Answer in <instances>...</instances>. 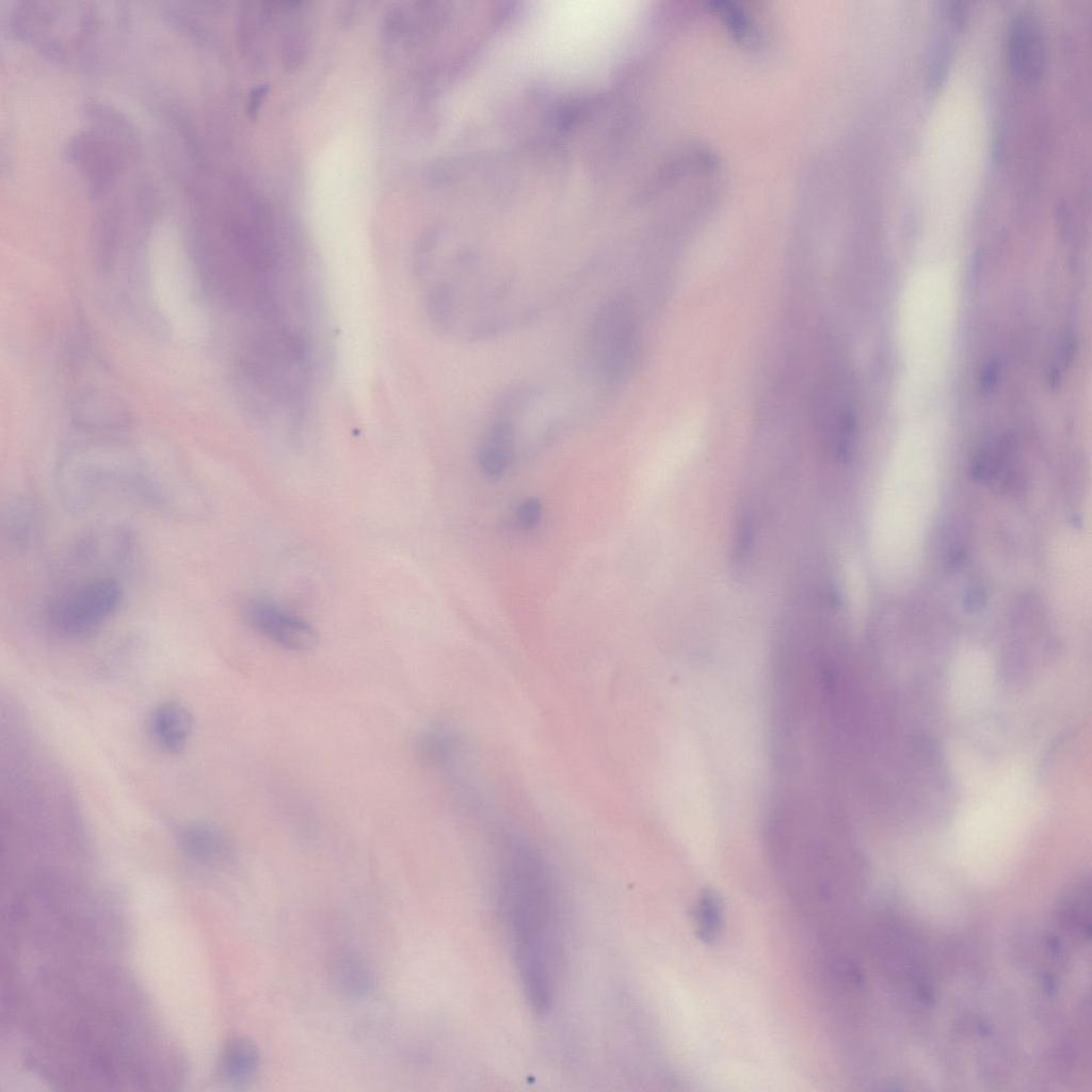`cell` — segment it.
<instances>
[{
    "instance_id": "11",
    "label": "cell",
    "mask_w": 1092,
    "mask_h": 1092,
    "mask_svg": "<svg viewBox=\"0 0 1092 1092\" xmlns=\"http://www.w3.org/2000/svg\"><path fill=\"white\" fill-rule=\"evenodd\" d=\"M515 444V429L508 417H497L485 431L477 450L480 470L488 478L497 479L509 469Z\"/></svg>"
},
{
    "instance_id": "17",
    "label": "cell",
    "mask_w": 1092,
    "mask_h": 1092,
    "mask_svg": "<svg viewBox=\"0 0 1092 1092\" xmlns=\"http://www.w3.org/2000/svg\"><path fill=\"white\" fill-rule=\"evenodd\" d=\"M454 748L452 736L441 729H431L418 737L416 751L422 761L430 765L446 762Z\"/></svg>"
},
{
    "instance_id": "10",
    "label": "cell",
    "mask_w": 1092,
    "mask_h": 1092,
    "mask_svg": "<svg viewBox=\"0 0 1092 1092\" xmlns=\"http://www.w3.org/2000/svg\"><path fill=\"white\" fill-rule=\"evenodd\" d=\"M41 530L42 514L35 499L17 495L7 501L1 515V535L10 551H29L37 542Z\"/></svg>"
},
{
    "instance_id": "12",
    "label": "cell",
    "mask_w": 1092,
    "mask_h": 1092,
    "mask_svg": "<svg viewBox=\"0 0 1092 1092\" xmlns=\"http://www.w3.org/2000/svg\"><path fill=\"white\" fill-rule=\"evenodd\" d=\"M193 725L191 711L174 700L159 704L150 716V729L155 739L170 752H180L186 746Z\"/></svg>"
},
{
    "instance_id": "5",
    "label": "cell",
    "mask_w": 1092,
    "mask_h": 1092,
    "mask_svg": "<svg viewBox=\"0 0 1092 1092\" xmlns=\"http://www.w3.org/2000/svg\"><path fill=\"white\" fill-rule=\"evenodd\" d=\"M122 600L121 582L109 575H96L58 590L46 605L45 619L59 636L84 639L116 613Z\"/></svg>"
},
{
    "instance_id": "9",
    "label": "cell",
    "mask_w": 1092,
    "mask_h": 1092,
    "mask_svg": "<svg viewBox=\"0 0 1092 1092\" xmlns=\"http://www.w3.org/2000/svg\"><path fill=\"white\" fill-rule=\"evenodd\" d=\"M132 535L119 525L94 527L81 534L70 548L73 561L95 569L118 567L129 557Z\"/></svg>"
},
{
    "instance_id": "21",
    "label": "cell",
    "mask_w": 1092,
    "mask_h": 1092,
    "mask_svg": "<svg viewBox=\"0 0 1092 1092\" xmlns=\"http://www.w3.org/2000/svg\"><path fill=\"white\" fill-rule=\"evenodd\" d=\"M951 20L958 27H963L967 19V9L962 2H951L948 6Z\"/></svg>"
},
{
    "instance_id": "15",
    "label": "cell",
    "mask_w": 1092,
    "mask_h": 1092,
    "mask_svg": "<svg viewBox=\"0 0 1092 1092\" xmlns=\"http://www.w3.org/2000/svg\"><path fill=\"white\" fill-rule=\"evenodd\" d=\"M259 1060L258 1048L251 1039L243 1035L232 1037L222 1048L219 1061L220 1075L228 1085H245L256 1074Z\"/></svg>"
},
{
    "instance_id": "19",
    "label": "cell",
    "mask_w": 1092,
    "mask_h": 1092,
    "mask_svg": "<svg viewBox=\"0 0 1092 1092\" xmlns=\"http://www.w3.org/2000/svg\"><path fill=\"white\" fill-rule=\"evenodd\" d=\"M948 53L949 51L946 48L937 53L929 75V85L931 87H937L942 83L947 68V61L949 59Z\"/></svg>"
},
{
    "instance_id": "2",
    "label": "cell",
    "mask_w": 1092,
    "mask_h": 1092,
    "mask_svg": "<svg viewBox=\"0 0 1092 1092\" xmlns=\"http://www.w3.org/2000/svg\"><path fill=\"white\" fill-rule=\"evenodd\" d=\"M149 456L112 445H93L66 451L54 469V484L63 505L83 514L103 492L115 491L135 500L147 478Z\"/></svg>"
},
{
    "instance_id": "7",
    "label": "cell",
    "mask_w": 1092,
    "mask_h": 1092,
    "mask_svg": "<svg viewBox=\"0 0 1092 1092\" xmlns=\"http://www.w3.org/2000/svg\"><path fill=\"white\" fill-rule=\"evenodd\" d=\"M241 614L253 630L282 648L304 652L318 643V632L309 622L268 597L247 598Z\"/></svg>"
},
{
    "instance_id": "6",
    "label": "cell",
    "mask_w": 1092,
    "mask_h": 1092,
    "mask_svg": "<svg viewBox=\"0 0 1092 1092\" xmlns=\"http://www.w3.org/2000/svg\"><path fill=\"white\" fill-rule=\"evenodd\" d=\"M589 337L595 369L609 383H619L632 369L638 353L629 301L619 295L606 301L593 318Z\"/></svg>"
},
{
    "instance_id": "1",
    "label": "cell",
    "mask_w": 1092,
    "mask_h": 1092,
    "mask_svg": "<svg viewBox=\"0 0 1092 1092\" xmlns=\"http://www.w3.org/2000/svg\"><path fill=\"white\" fill-rule=\"evenodd\" d=\"M498 905L513 962L530 1007H552L562 958L560 899L544 855L527 840L505 835L499 845Z\"/></svg>"
},
{
    "instance_id": "8",
    "label": "cell",
    "mask_w": 1092,
    "mask_h": 1092,
    "mask_svg": "<svg viewBox=\"0 0 1092 1092\" xmlns=\"http://www.w3.org/2000/svg\"><path fill=\"white\" fill-rule=\"evenodd\" d=\"M1006 59L1010 74L1019 83L1040 84L1047 66V47L1039 17L1030 11L1017 13L1006 35Z\"/></svg>"
},
{
    "instance_id": "20",
    "label": "cell",
    "mask_w": 1092,
    "mask_h": 1092,
    "mask_svg": "<svg viewBox=\"0 0 1092 1092\" xmlns=\"http://www.w3.org/2000/svg\"><path fill=\"white\" fill-rule=\"evenodd\" d=\"M268 92L269 86L267 84L259 85L251 92L247 106V112L251 117L257 114L260 105L263 101L264 97L267 96Z\"/></svg>"
},
{
    "instance_id": "18",
    "label": "cell",
    "mask_w": 1092,
    "mask_h": 1092,
    "mask_svg": "<svg viewBox=\"0 0 1092 1092\" xmlns=\"http://www.w3.org/2000/svg\"><path fill=\"white\" fill-rule=\"evenodd\" d=\"M542 517V503L535 497L524 499L515 511L517 525L526 530L537 526Z\"/></svg>"
},
{
    "instance_id": "22",
    "label": "cell",
    "mask_w": 1092,
    "mask_h": 1092,
    "mask_svg": "<svg viewBox=\"0 0 1092 1092\" xmlns=\"http://www.w3.org/2000/svg\"><path fill=\"white\" fill-rule=\"evenodd\" d=\"M997 378H998V366H997V364L996 363L989 364L985 367V369H984V371L982 373L981 381H980L982 389L990 390L991 388H993L995 386L996 382H997Z\"/></svg>"
},
{
    "instance_id": "16",
    "label": "cell",
    "mask_w": 1092,
    "mask_h": 1092,
    "mask_svg": "<svg viewBox=\"0 0 1092 1092\" xmlns=\"http://www.w3.org/2000/svg\"><path fill=\"white\" fill-rule=\"evenodd\" d=\"M696 936L705 944L714 943L723 929V903L717 892L703 889L692 911Z\"/></svg>"
},
{
    "instance_id": "4",
    "label": "cell",
    "mask_w": 1092,
    "mask_h": 1092,
    "mask_svg": "<svg viewBox=\"0 0 1092 1092\" xmlns=\"http://www.w3.org/2000/svg\"><path fill=\"white\" fill-rule=\"evenodd\" d=\"M150 288L160 312L182 338L203 335L205 311L192 264L175 246L152 250L148 264Z\"/></svg>"
},
{
    "instance_id": "3",
    "label": "cell",
    "mask_w": 1092,
    "mask_h": 1092,
    "mask_svg": "<svg viewBox=\"0 0 1092 1092\" xmlns=\"http://www.w3.org/2000/svg\"><path fill=\"white\" fill-rule=\"evenodd\" d=\"M540 13L549 52L562 64L578 67L613 47L625 10L613 2H561Z\"/></svg>"
},
{
    "instance_id": "13",
    "label": "cell",
    "mask_w": 1092,
    "mask_h": 1092,
    "mask_svg": "<svg viewBox=\"0 0 1092 1092\" xmlns=\"http://www.w3.org/2000/svg\"><path fill=\"white\" fill-rule=\"evenodd\" d=\"M177 841L188 856L203 864H221L230 855V846L225 835L207 823L181 825L177 831Z\"/></svg>"
},
{
    "instance_id": "14",
    "label": "cell",
    "mask_w": 1092,
    "mask_h": 1092,
    "mask_svg": "<svg viewBox=\"0 0 1092 1092\" xmlns=\"http://www.w3.org/2000/svg\"><path fill=\"white\" fill-rule=\"evenodd\" d=\"M331 978L343 995L350 998H363L373 990L372 971L364 959L351 949L335 952L330 963Z\"/></svg>"
}]
</instances>
